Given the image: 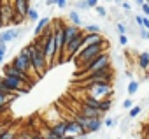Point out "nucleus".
<instances>
[{"label": "nucleus", "instance_id": "nucleus-37", "mask_svg": "<svg viewBox=\"0 0 149 139\" xmlns=\"http://www.w3.org/2000/svg\"><path fill=\"white\" fill-rule=\"evenodd\" d=\"M132 107H133V102H132V99H125V100H123V109H126V111H132Z\"/></svg>", "mask_w": 149, "mask_h": 139}, {"label": "nucleus", "instance_id": "nucleus-27", "mask_svg": "<svg viewBox=\"0 0 149 139\" xmlns=\"http://www.w3.org/2000/svg\"><path fill=\"white\" fill-rule=\"evenodd\" d=\"M142 109H144V107H142V104L133 106V107H132V111H128V116H130V118H137V116L142 113Z\"/></svg>", "mask_w": 149, "mask_h": 139}, {"label": "nucleus", "instance_id": "nucleus-9", "mask_svg": "<svg viewBox=\"0 0 149 139\" xmlns=\"http://www.w3.org/2000/svg\"><path fill=\"white\" fill-rule=\"evenodd\" d=\"M28 30V27H25V28H7V30H2L0 32V39H2L6 44H11V42H14V41H18L25 32Z\"/></svg>", "mask_w": 149, "mask_h": 139}, {"label": "nucleus", "instance_id": "nucleus-2", "mask_svg": "<svg viewBox=\"0 0 149 139\" xmlns=\"http://www.w3.org/2000/svg\"><path fill=\"white\" fill-rule=\"evenodd\" d=\"M107 48H109V41H105V42H102V44H93V46H86V48H83V49L77 53V56L74 58V62H76L77 69H83L86 63H90V62L95 60L97 56L107 53V51H105Z\"/></svg>", "mask_w": 149, "mask_h": 139}, {"label": "nucleus", "instance_id": "nucleus-35", "mask_svg": "<svg viewBox=\"0 0 149 139\" xmlns=\"http://www.w3.org/2000/svg\"><path fill=\"white\" fill-rule=\"evenodd\" d=\"M23 21H25V18H23V16H19V14L16 13V16H14V20H13V23H11V25H14V28H19V25H21Z\"/></svg>", "mask_w": 149, "mask_h": 139}, {"label": "nucleus", "instance_id": "nucleus-17", "mask_svg": "<svg viewBox=\"0 0 149 139\" xmlns=\"http://www.w3.org/2000/svg\"><path fill=\"white\" fill-rule=\"evenodd\" d=\"M102 127H104V120H100V118H97V120H90V125H88V134L98 132Z\"/></svg>", "mask_w": 149, "mask_h": 139}, {"label": "nucleus", "instance_id": "nucleus-51", "mask_svg": "<svg viewBox=\"0 0 149 139\" xmlns=\"http://www.w3.org/2000/svg\"><path fill=\"white\" fill-rule=\"evenodd\" d=\"M2 62H4V56H0V63H2Z\"/></svg>", "mask_w": 149, "mask_h": 139}, {"label": "nucleus", "instance_id": "nucleus-48", "mask_svg": "<svg viewBox=\"0 0 149 139\" xmlns=\"http://www.w3.org/2000/svg\"><path fill=\"white\" fill-rule=\"evenodd\" d=\"M0 28H6L4 27V21H2V16H0Z\"/></svg>", "mask_w": 149, "mask_h": 139}, {"label": "nucleus", "instance_id": "nucleus-19", "mask_svg": "<svg viewBox=\"0 0 149 139\" xmlns=\"http://www.w3.org/2000/svg\"><path fill=\"white\" fill-rule=\"evenodd\" d=\"M68 20H70V25L79 27V28H81L83 20H81V16H79V13H77V11H70V13H68Z\"/></svg>", "mask_w": 149, "mask_h": 139}, {"label": "nucleus", "instance_id": "nucleus-4", "mask_svg": "<svg viewBox=\"0 0 149 139\" xmlns=\"http://www.w3.org/2000/svg\"><path fill=\"white\" fill-rule=\"evenodd\" d=\"M11 65H13L14 69H18V71L25 72V74H30L32 78H37V76H35V72H33V67H32L30 55L26 53V49H25V48H21V51H19V53L13 58Z\"/></svg>", "mask_w": 149, "mask_h": 139}, {"label": "nucleus", "instance_id": "nucleus-28", "mask_svg": "<svg viewBox=\"0 0 149 139\" xmlns=\"http://www.w3.org/2000/svg\"><path fill=\"white\" fill-rule=\"evenodd\" d=\"M26 20H28L30 23H35V21H39V20H40V18H39V11L32 7V11L28 13V18H26Z\"/></svg>", "mask_w": 149, "mask_h": 139}, {"label": "nucleus", "instance_id": "nucleus-41", "mask_svg": "<svg viewBox=\"0 0 149 139\" xmlns=\"http://www.w3.org/2000/svg\"><path fill=\"white\" fill-rule=\"evenodd\" d=\"M139 37H142V39H149V30H146V28H139Z\"/></svg>", "mask_w": 149, "mask_h": 139}, {"label": "nucleus", "instance_id": "nucleus-16", "mask_svg": "<svg viewBox=\"0 0 149 139\" xmlns=\"http://www.w3.org/2000/svg\"><path fill=\"white\" fill-rule=\"evenodd\" d=\"M102 42H105V37H102V34H86V37H84V46H83V48L93 46V44H102Z\"/></svg>", "mask_w": 149, "mask_h": 139}, {"label": "nucleus", "instance_id": "nucleus-36", "mask_svg": "<svg viewBox=\"0 0 149 139\" xmlns=\"http://www.w3.org/2000/svg\"><path fill=\"white\" fill-rule=\"evenodd\" d=\"M95 13H97L100 18H105V16H107V9H105V7H102V6H98V7L95 9Z\"/></svg>", "mask_w": 149, "mask_h": 139}, {"label": "nucleus", "instance_id": "nucleus-38", "mask_svg": "<svg viewBox=\"0 0 149 139\" xmlns=\"http://www.w3.org/2000/svg\"><path fill=\"white\" fill-rule=\"evenodd\" d=\"M76 7L79 9V11H88L90 7H88V0L86 2H76Z\"/></svg>", "mask_w": 149, "mask_h": 139}, {"label": "nucleus", "instance_id": "nucleus-21", "mask_svg": "<svg viewBox=\"0 0 149 139\" xmlns=\"http://www.w3.org/2000/svg\"><path fill=\"white\" fill-rule=\"evenodd\" d=\"M74 120H76L81 127H83V130L88 134V125H90V118H86V116H83V114H77L76 118H74Z\"/></svg>", "mask_w": 149, "mask_h": 139}, {"label": "nucleus", "instance_id": "nucleus-52", "mask_svg": "<svg viewBox=\"0 0 149 139\" xmlns=\"http://www.w3.org/2000/svg\"><path fill=\"white\" fill-rule=\"evenodd\" d=\"M65 139H74V137H65Z\"/></svg>", "mask_w": 149, "mask_h": 139}, {"label": "nucleus", "instance_id": "nucleus-12", "mask_svg": "<svg viewBox=\"0 0 149 139\" xmlns=\"http://www.w3.org/2000/svg\"><path fill=\"white\" fill-rule=\"evenodd\" d=\"M49 128H51L53 134H56L58 137L65 139L67 137V128H68V120H60L58 123H53Z\"/></svg>", "mask_w": 149, "mask_h": 139}, {"label": "nucleus", "instance_id": "nucleus-42", "mask_svg": "<svg viewBox=\"0 0 149 139\" xmlns=\"http://www.w3.org/2000/svg\"><path fill=\"white\" fill-rule=\"evenodd\" d=\"M68 6V2L67 0H56V7H60V9H65Z\"/></svg>", "mask_w": 149, "mask_h": 139}, {"label": "nucleus", "instance_id": "nucleus-11", "mask_svg": "<svg viewBox=\"0 0 149 139\" xmlns=\"http://www.w3.org/2000/svg\"><path fill=\"white\" fill-rule=\"evenodd\" d=\"M86 132L83 130V127L76 121V120H68V128H67V137H74L77 139L79 135H84ZM88 135V134H86Z\"/></svg>", "mask_w": 149, "mask_h": 139}, {"label": "nucleus", "instance_id": "nucleus-24", "mask_svg": "<svg viewBox=\"0 0 149 139\" xmlns=\"http://www.w3.org/2000/svg\"><path fill=\"white\" fill-rule=\"evenodd\" d=\"M83 32L84 34H100L102 32V28H100V25H86L84 28H83Z\"/></svg>", "mask_w": 149, "mask_h": 139}, {"label": "nucleus", "instance_id": "nucleus-31", "mask_svg": "<svg viewBox=\"0 0 149 139\" xmlns=\"http://www.w3.org/2000/svg\"><path fill=\"white\" fill-rule=\"evenodd\" d=\"M33 134H35V132H30V130L25 128V130H19V132H18V139H32Z\"/></svg>", "mask_w": 149, "mask_h": 139}, {"label": "nucleus", "instance_id": "nucleus-22", "mask_svg": "<svg viewBox=\"0 0 149 139\" xmlns=\"http://www.w3.org/2000/svg\"><path fill=\"white\" fill-rule=\"evenodd\" d=\"M39 134H40V135H42L44 139H61V137H58L56 134H53L49 127H44L42 130H39Z\"/></svg>", "mask_w": 149, "mask_h": 139}, {"label": "nucleus", "instance_id": "nucleus-49", "mask_svg": "<svg viewBox=\"0 0 149 139\" xmlns=\"http://www.w3.org/2000/svg\"><path fill=\"white\" fill-rule=\"evenodd\" d=\"M144 139H149V128L146 130V135H144Z\"/></svg>", "mask_w": 149, "mask_h": 139}, {"label": "nucleus", "instance_id": "nucleus-15", "mask_svg": "<svg viewBox=\"0 0 149 139\" xmlns=\"http://www.w3.org/2000/svg\"><path fill=\"white\" fill-rule=\"evenodd\" d=\"M79 114H83V116H86V118H90V120H97V118L102 120V116H104L98 109L88 107V106H84V104H81V113H79Z\"/></svg>", "mask_w": 149, "mask_h": 139}, {"label": "nucleus", "instance_id": "nucleus-18", "mask_svg": "<svg viewBox=\"0 0 149 139\" xmlns=\"http://www.w3.org/2000/svg\"><path fill=\"white\" fill-rule=\"evenodd\" d=\"M100 102H102V100H98V99H95V97H90V95H86L84 100H83L84 106L93 107V109H98V111H100Z\"/></svg>", "mask_w": 149, "mask_h": 139}, {"label": "nucleus", "instance_id": "nucleus-40", "mask_svg": "<svg viewBox=\"0 0 149 139\" xmlns=\"http://www.w3.org/2000/svg\"><path fill=\"white\" fill-rule=\"evenodd\" d=\"M9 128H11V127H9L7 123H2V125H0V139L4 137V134H6V132H7Z\"/></svg>", "mask_w": 149, "mask_h": 139}, {"label": "nucleus", "instance_id": "nucleus-10", "mask_svg": "<svg viewBox=\"0 0 149 139\" xmlns=\"http://www.w3.org/2000/svg\"><path fill=\"white\" fill-rule=\"evenodd\" d=\"M83 32V28H79V27H74V25H65L63 27V37H65V48H67V44H70L74 39H76L79 34Z\"/></svg>", "mask_w": 149, "mask_h": 139}, {"label": "nucleus", "instance_id": "nucleus-43", "mask_svg": "<svg viewBox=\"0 0 149 139\" xmlns=\"http://www.w3.org/2000/svg\"><path fill=\"white\" fill-rule=\"evenodd\" d=\"M118 37H119V44L121 46H126L128 44V37L126 35H118Z\"/></svg>", "mask_w": 149, "mask_h": 139}, {"label": "nucleus", "instance_id": "nucleus-13", "mask_svg": "<svg viewBox=\"0 0 149 139\" xmlns=\"http://www.w3.org/2000/svg\"><path fill=\"white\" fill-rule=\"evenodd\" d=\"M14 7H16V13L26 20L28 18V13L32 11V2H28V0H16Z\"/></svg>", "mask_w": 149, "mask_h": 139}, {"label": "nucleus", "instance_id": "nucleus-26", "mask_svg": "<svg viewBox=\"0 0 149 139\" xmlns=\"http://www.w3.org/2000/svg\"><path fill=\"white\" fill-rule=\"evenodd\" d=\"M135 4H137V6H139L140 9H142V13H144V16L147 18V16H149V4L146 2V0H137V2H135Z\"/></svg>", "mask_w": 149, "mask_h": 139}, {"label": "nucleus", "instance_id": "nucleus-30", "mask_svg": "<svg viewBox=\"0 0 149 139\" xmlns=\"http://www.w3.org/2000/svg\"><path fill=\"white\" fill-rule=\"evenodd\" d=\"M2 79H4V76H0V93L6 95V97H11V93H13V92H11V90L4 85V81H2Z\"/></svg>", "mask_w": 149, "mask_h": 139}, {"label": "nucleus", "instance_id": "nucleus-8", "mask_svg": "<svg viewBox=\"0 0 149 139\" xmlns=\"http://www.w3.org/2000/svg\"><path fill=\"white\" fill-rule=\"evenodd\" d=\"M112 78H114V72H112V69L109 67V69H104V71H100V72H95V74H91V76H88V78H84V79H86V86H88V85L102 83V81L111 83Z\"/></svg>", "mask_w": 149, "mask_h": 139}, {"label": "nucleus", "instance_id": "nucleus-34", "mask_svg": "<svg viewBox=\"0 0 149 139\" xmlns=\"http://www.w3.org/2000/svg\"><path fill=\"white\" fill-rule=\"evenodd\" d=\"M118 120H119V116H116V118H107V120H104V125L105 127H116L118 125Z\"/></svg>", "mask_w": 149, "mask_h": 139}, {"label": "nucleus", "instance_id": "nucleus-32", "mask_svg": "<svg viewBox=\"0 0 149 139\" xmlns=\"http://www.w3.org/2000/svg\"><path fill=\"white\" fill-rule=\"evenodd\" d=\"M116 30L119 32V35H126V32H128V27H126V23H123V21H118V25H116Z\"/></svg>", "mask_w": 149, "mask_h": 139}, {"label": "nucleus", "instance_id": "nucleus-46", "mask_svg": "<svg viewBox=\"0 0 149 139\" xmlns=\"http://www.w3.org/2000/svg\"><path fill=\"white\" fill-rule=\"evenodd\" d=\"M47 7H53V6H56V0H46V2H44Z\"/></svg>", "mask_w": 149, "mask_h": 139}, {"label": "nucleus", "instance_id": "nucleus-29", "mask_svg": "<svg viewBox=\"0 0 149 139\" xmlns=\"http://www.w3.org/2000/svg\"><path fill=\"white\" fill-rule=\"evenodd\" d=\"M126 90H128V95H135V93L139 92V83H137V81H130Z\"/></svg>", "mask_w": 149, "mask_h": 139}, {"label": "nucleus", "instance_id": "nucleus-7", "mask_svg": "<svg viewBox=\"0 0 149 139\" xmlns=\"http://www.w3.org/2000/svg\"><path fill=\"white\" fill-rule=\"evenodd\" d=\"M2 74L4 76H9V78H16V79H19V81H23V83H26V85H33V78L30 76V74H25V72H21V71H18V69H14L11 63H7V65H4L2 67Z\"/></svg>", "mask_w": 149, "mask_h": 139}, {"label": "nucleus", "instance_id": "nucleus-47", "mask_svg": "<svg viewBox=\"0 0 149 139\" xmlns=\"http://www.w3.org/2000/svg\"><path fill=\"white\" fill-rule=\"evenodd\" d=\"M32 139H44V137H42V135H40V134H39V132H35V134H33V137H32Z\"/></svg>", "mask_w": 149, "mask_h": 139}, {"label": "nucleus", "instance_id": "nucleus-3", "mask_svg": "<svg viewBox=\"0 0 149 139\" xmlns=\"http://www.w3.org/2000/svg\"><path fill=\"white\" fill-rule=\"evenodd\" d=\"M109 67H111V55H109V53H104V55L97 56L95 60H91L90 63H86L83 69H79V71L76 72V76H84V78H88V76H91V74H95V72H100V71L109 69Z\"/></svg>", "mask_w": 149, "mask_h": 139}, {"label": "nucleus", "instance_id": "nucleus-20", "mask_svg": "<svg viewBox=\"0 0 149 139\" xmlns=\"http://www.w3.org/2000/svg\"><path fill=\"white\" fill-rule=\"evenodd\" d=\"M139 65L142 69H149V53L147 51H142L139 55Z\"/></svg>", "mask_w": 149, "mask_h": 139}, {"label": "nucleus", "instance_id": "nucleus-25", "mask_svg": "<svg viewBox=\"0 0 149 139\" xmlns=\"http://www.w3.org/2000/svg\"><path fill=\"white\" fill-rule=\"evenodd\" d=\"M9 102H11V97H6V95L0 93V113H4V111L7 109Z\"/></svg>", "mask_w": 149, "mask_h": 139}, {"label": "nucleus", "instance_id": "nucleus-50", "mask_svg": "<svg viewBox=\"0 0 149 139\" xmlns=\"http://www.w3.org/2000/svg\"><path fill=\"white\" fill-rule=\"evenodd\" d=\"M77 139H88V135H86V134H84V135H79V137H77Z\"/></svg>", "mask_w": 149, "mask_h": 139}, {"label": "nucleus", "instance_id": "nucleus-5", "mask_svg": "<svg viewBox=\"0 0 149 139\" xmlns=\"http://www.w3.org/2000/svg\"><path fill=\"white\" fill-rule=\"evenodd\" d=\"M88 90V95L90 97H95L98 100H105V99H112V83H93V85H88L86 86Z\"/></svg>", "mask_w": 149, "mask_h": 139}, {"label": "nucleus", "instance_id": "nucleus-33", "mask_svg": "<svg viewBox=\"0 0 149 139\" xmlns=\"http://www.w3.org/2000/svg\"><path fill=\"white\" fill-rule=\"evenodd\" d=\"M18 132L19 130H14V128H9L6 134H4V137L2 139H18Z\"/></svg>", "mask_w": 149, "mask_h": 139}, {"label": "nucleus", "instance_id": "nucleus-23", "mask_svg": "<svg viewBox=\"0 0 149 139\" xmlns=\"http://www.w3.org/2000/svg\"><path fill=\"white\" fill-rule=\"evenodd\" d=\"M111 107H112V99H105V100H102V102H100V113H102V114L109 113V111H111Z\"/></svg>", "mask_w": 149, "mask_h": 139}, {"label": "nucleus", "instance_id": "nucleus-14", "mask_svg": "<svg viewBox=\"0 0 149 139\" xmlns=\"http://www.w3.org/2000/svg\"><path fill=\"white\" fill-rule=\"evenodd\" d=\"M51 25V18L49 16H44V18H40L39 21H37V25H35V28H33V35H35V39L37 37H40V34L47 28Z\"/></svg>", "mask_w": 149, "mask_h": 139}, {"label": "nucleus", "instance_id": "nucleus-44", "mask_svg": "<svg viewBox=\"0 0 149 139\" xmlns=\"http://www.w3.org/2000/svg\"><path fill=\"white\" fill-rule=\"evenodd\" d=\"M88 7L90 9H97L98 7V2H97V0H88Z\"/></svg>", "mask_w": 149, "mask_h": 139}, {"label": "nucleus", "instance_id": "nucleus-1", "mask_svg": "<svg viewBox=\"0 0 149 139\" xmlns=\"http://www.w3.org/2000/svg\"><path fill=\"white\" fill-rule=\"evenodd\" d=\"M25 49H26V53L30 55V60H32V67H33L35 76H37V78L44 76V74L47 72V69H49V62H47V58H46V55H44L42 44H40L37 39H33L30 44L25 46Z\"/></svg>", "mask_w": 149, "mask_h": 139}, {"label": "nucleus", "instance_id": "nucleus-39", "mask_svg": "<svg viewBox=\"0 0 149 139\" xmlns=\"http://www.w3.org/2000/svg\"><path fill=\"white\" fill-rule=\"evenodd\" d=\"M121 7H123L125 14L128 16V14H130V11H132V4H130V2H121Z\"/></svg>", "mask_w": 149, "mask_h": 139}, {"label": "nucleus", "instance_id": "nucleus-6", "mask_svg": "<svg viewBox=\"0 0 149 139\" xmlns=\"http://www.w3.org/2000/svg\"><path fill=\"white\" fill-rule=\"evenodd\" d=\"M0 16H2L4 27H6V30H7V28H9V25L13 23L14 16H16L14 2H6V0H2V2H0Z\"/></svg>", "mask_w": 149, "mask_h": 139}, {"label": "nucleus", "instance_id": "nucleus-45", "mask_svg": "<svg viewBox=\"0 0 149 139\" xmlns=\"http://www.w3.org/2000/svg\"><path fill=\"white\" fill-rule=\"evenodd\" d=\"M142 28L149 30V18H146V16H144V21H142Z\"/></svg>", "mask_w": 149, "mask_h": 139}]
</instances>
